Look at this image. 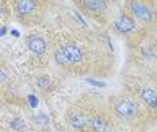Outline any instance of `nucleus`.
Returning a JSON list of instances; mask_svg holds the SVG:
<instances>
[{"label":"nucleus","mask_w":157,"mask_h":132,"mask_svg":"<svg viewBox=\"0 0 157 132\" xmlns=\"http://www.w3.org/2000/svg\"><path fill=\"white\" fill-rule=\"evenodd\" d=\"M84 58V51L77 45H64L58 47L54 53V59L58 65L64 67L73 66L81 62Z\"/></svg>","instance_id":"obj_1"},{"label":"nucleus","mask_w":157,"mask_h":132,"mask_svg":"<svg viewBox=\"0 0 157 132\" xmlns=\"http://www.w3.org/2000/svg\"><path fill=\"white\" fill-rule=\"evenodd\" d=\"M113 111L114 115L125 120H133L137 119L141 113L138 104L134 100L129 97H118L113 101Z\"/></svg>","instance_id":"obj_2"},{"label":"nucleus","mask_w":157,"mask_h":132,"mask_svg":"<svg viewBox=\"0 0 157 132\" xmlns=\"http://www.w3.org/2000/svg\"><path fill=\"white\" fill-rule=\"evenodd\" d=\"M41 3L31 2V0H23V2H16L15 8L16 14L21 18H25V20H35V16L39 15V8H41Z\"/></svg>","instance_id":"obj_3"},{"label":"nucleus","mask_w":157,"mask_h":132,"mask_svg":"<svg viewBox=\"0 0 157 132\" xmlns=\"http://www.w3.org/2000/svg\"><path fill=\"white\" fill-rule=\"evenodd\" d=\"M132 11L133 14L136 15L138 19H141L142 22H146V23H149L150 20H152L153 15L152 12H150V9L146 7L144 3H140V2H133L132 3Z\"/></svg>","instance_id":"obj_4"},{"label":"nucleus","mask_w":157,"mask_h":132,"mask_svg":"<svg viewBox=\"0 0 157 132\" xmlns=\"http://www.w3.org/2000/svg\"><path fill=\"white\" fill-rule=\"evenodd\" d=\"M27 46L34 54H44L45 50H46V42L42 37H38V35H33L27 39Z\"/></svg>","instance_id":"obj_5"},{"label":"nucleus","mask_w":157,"mask_h":132,"mask_svg":"<svg viewBox=\"0 0 157 132\" xmlns=\"http://www.w3.org/2000/svg\"><path fill=\"white\" fill-rule=\"evenodd\" d=\"M141 100L144 104L148 105L150 109H157V92L152 88H144L141 91Z\"/></svg>","instance_id":"obj_6"},{"label":"nucleus","mask_w":157,"mask_h":132,"mask_svg":"<svg viewBox=\"0 0 157 132\" xmlns=\"http://www.w3.org/2000/svg\"><path fill=\"white\" fill-rule=\"evenodd\" d=\"M115 27L121 31V33H129V31H132L134 28V22H133L132 18H129L127 15L122 14L119 18H118V20L115 22Z\"/></svg>","instance_id":"obj_7"},{"label":"nucleus","mask_w":157,"mask_h":132,"mask_svg":"<svg viewBox=\"0 0 157 132\" xmlns=\"http://www.w3.org/2000/svg\"><path fill=\"white\" fill-rule=\"evenodd\" d=\"M83 5L86 7L88 11L92 12H102L106 8V3L99 2V0H90V2H83Z\"/></svg>","instance_id":"obj_8"},{"label":"nucleus","mask_w":157,"mask_h":132,"mask_svg":"<svg viewBox=\"0 0 157 132\" xmlns=\"http://www.w3.org/2000/svg\"><path fill=\"white\" fill-rule=\"evenodd\" d=\"M87 82L88 84H91V85H94V86H98V88H104L106 86V84L102 82V81H96V80H87Z\"/></svg>","instance_id":"obj_9"},{"label":"nucleus","mask_w":157,"mask_h":132,"mask_svg":"<svg viewBox=\"0 0 157 132\" xmlns=\"http://www.w3.org/2000/svg\"><path fill=\"white\" fill-rule=\"evenodd\" d=\"M37 84H38V86H41L42 89H45L46 88V86L49 85V80L48 78H39V80H37Z\"/></svg>","instance_id":"obj_10"},{"label":"nucleus","mask_w":157,"mask_h":132,"mask_svg":"<svg viewBox=\"0 0 157 132\" xmlns=\"http://www.w3.org/2000/svg\"><path fill=\"white\" fill-rule=\"evenodd\" d=\"M29 101H30V105H31L33 108H35V107H37L38 101H37V97H35L34 95H30V96H29Z\"/></svg>","instance_id":"obj_11"},{"label":"nucleus","mask_w":157,"mask_h":132,"mask_svg":"<svg viewBox=\"0 0 157 132\" xmlns=\"http://www.w3.org/2000/svg\"><path fill=\"white\" fill-rule=\"evenodd\" d=\"M37 120L39 121V123H41V124H44V123H46V121H48V117H46V116H45V115H38L37 116Z\"/></svg>","instance_id":"obj_12"},{"label":"nucleus","mask_w":157,"mask_h":132,"mask_svg":"<svg viewBox=\"0 0 157 132\" xmlns=\"http://www.w3.org/2000/svg\"><path fill=\"white\" fill-rule=\"evenodd\" d=\"M6 78H7V76H6V73L3 72L2 69H0V84H2V82H4V81H6Z\"/></svg>","instance_id":"obj_13"},{"label":"nucleus","mask_w":157,"mask_h":132,"mask_svg":"<svg viewBox=\"0 0 157 132\" xmlns=\"http://www.w3.org/2000/svg\"><path fill=\"white\" fill-rule=\"evenodd\" d=\"M3 11H4V3L0 2V16L3 15Z\"/></svg>","instance_id":"obj_14"},{"label":"nucleus","mask_w":157,"mask_h":132,"mask_svg":"<svg viewBox=\"0 0 157 132\" xmlns=\"http://www.w3.org/2000/svg\"><path fill=\"white\" fill-rule=\"evenodd\" d=\"M6 31H7V28H6V27L0 28V37H3V35H4V34H6Z\"/></svg>","instance_id":"obj_15"},{"label":"nucleus","mask_w":157,"mask_h":132,"mask_svg":"<svg viewBox=\"0 0 157 132\" xmlns=\"http://www.w3.org/2000/svg\"><path fill=\"white\" fill-rule=\"evenodd\" d=\"M11 34H12V35H15V37H19V35H21V34H19V31H16V30H12V31H11Z\"/></svg>","instance_id":"obj_16"}]
</instances>
